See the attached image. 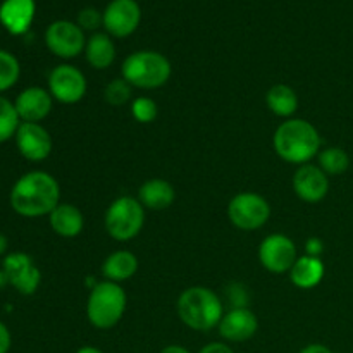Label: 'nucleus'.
I'll return each instance as SVG.
<instances>
[{
	"label": "nucleus",
	"mask_w": 353,
	"mask_h": 353,
	"mask_svg": "<svg viewBox=\"0 0 353 353\" xmlns=\"http://www.w3.org/2000/svg\"><path fill=\"white\" fill-rule=\"evenodd\" d=\"M10 207L23 217L50 216L61 203V186L45 171H30L21 176L10 190Z\"/></svg>",
	"instance_id": "nucleus-1"
},
{
	"label": "nucleus",
	"mask_w": 353,
	"mask_h": 353,
	"mask_svg": "<svg viewBox=\"0 0 353 353\" xmlns=\"http://www.w3.org/2000/svg\"><path fill=\"white\" fill-rule=\"evenodd\" d=\"M274 150L288 164H310L321 152V134L314 124L305 119H286L276 130Z\"/></svg>",
	"instance_id": "nucleus-2"
},
{
	"label": "nucleus",
	"mask_w": 353,
	"mask_h": 353,
	"mask_svg": "<svg viewBox=\"0 0 353 353\" xmlns=\"http://www.w3.org/2000/svg\"><path fill=\"white\" fill-rule=\"evenodd\" d=\"M176 310L185 326L200 333L216 330L224 316L219 296L205 286L186 288L176 302Z\"/></svg>",
	"instance_id": "nucleus-3"
},
{
	"label": "nucleus",
	"mask_w": 353,
	"mask_h": 353,
	"mask_svg": "<svg viewBox=\"0 0 353 353\" xmlns=\"http://www.w3.org/2000/svg\"><path fill=\"white\" fill-rule=\"evenodd\" d=\"M123 78L133 88L155 90L164 86L172 74L169 59L155 50H140L128 55L123 62Z\"/></svg>",
	"instance_id": "nucleus-4"
},
{
	"label": "nucleus",
	"mask_w": 353,
	"mask_h": 353,
	"mask_svg": "<svg viewBox=\"0 0 353 353\" xmlns=\"http://www.w3.org/2000/svg\"><path fill=\"white\" fill-rule=\"evenodd\" d=\"M126 292L117 283H97L86 302V317L97 330H112L126 312Z\"/></svg>",
	"instance_id": "nucleus-5"
},
{
	"label": "nucleus",
	"mask_w": 353,
	"mask_h": 353,
	"mask_svg": "<svg viewBox=\"0 0 353 353\" xmlns=\"http://www.w3.org/2000/svg\"><path fill=\"white\" fill-rule=\"evenodd\" d=\"M145 224V207L134 196H119L105 212V230L116 241H130Z\"/></svg>",
	"instance_id": "nucleus-6"
},
{
	"label": "nucleus",
	"mask_w": 353,
	"mask_h": 353,
	"mask_svg": "<svg viewBox=\"0 0 353 353\" xmlns=\"http://www.w3.org/2000/svg\"><path fill=\"white\" fill-rule=\"evenodd\" d=\"M228 217L241 231L261 230L271 217V205L259 193L241 192L228 203Z\"/></svg>",
	"instance_id": "nucleus-7"
},
{
	"label": "nucleus",
	"mask_w": 353,
	"mask_h": 353,
	"mask_svg": "<svg viewBox=\"0 0 353 353\" xmlns=\"http://www.w3.org/2000/svg\"><path fill=\"white\" fill-rule=\"evenodd\" d=\"M45 45L57 57L74 59L85 50L86 38L78 23L59 19L45 31Z\"/></svg>",
	"instance_id": "nucleus-8"
},
{
	"label": "nucleus",
	"mask_w": 353,
	"mask_h": 353,
	"mask_svg": "<svg viewBox=\"0 0 353 353\" xmlns=\"http://www.w3.org/2000/svg\"><path fill=\"white\" fill-rule=\"evenodd\" d=\"M296 259H299V252H296L295 241L286 234H271V236L264 238L259 247V261L264 265V269H268L272 274L290 272Z\"/></svg>",
	"instance_id": "nucleus-9"
},
{
	"label": "nucleus",
	"mask_w": 353,
	"mask_h": 353,
	"mask_svg": "<svg viewBox=\"0 0 353 353\" xmlns=\"http://www.w3.org/2000/svg\"><path fill=\"white\" fill-rule=\"evenodd\" d=\"M86 88L85 74L71 64L57 65L48 74V92L61 103H78L86 95Z\"/></svg>",
	"instance_id": "nucleus-10"
},
{
	"label": "nucleus",
	"mask_w": 353,
	"mask_h": 353,
	"mask_svg": "<svg viewBox=\"0 0 353 353\" xmlns=\"http://www.w3.org/2000/svg\"><path fill=\"white\" fill-rule=\"evenodd\" d=\"M9 285L21 295H33L41 283L40 269L34 265L33 259L23 252L6 255L2 262Z\"/></svg>",
	"instance_id": "nucleus-11"
},
{
	"label": "nucleus",
	"mask_w": 353,
	"mask_h": 353,
	"mask_svg": "<svg viewBox=\"0 0 353 353\" xmlns=\"http://www.w3.org/2000/svg\"><path fill=\"white\" fill-rule=\"evenodd\" d=\"M141 9L137 0H112L103 10V28L114 38H126L137 31Z\"/></svg>",
	"instance_id": "nucleus-12"
},
{
	"label": "nucleus",
	"mask_w": 353,
	"mask_h": 353,
	"mask_svg": "<svg viewBox=\"0 0 353 353\" xmlns=\"http://www.w3.org/2000/svg\"><path fill=\"white\" fill-rule=\"evenodd\" d=\"M21 157L30 162H41L52 154L50 133L40 123H21L14 137Z\"/></svg>",
	"instance_id": "nucleus-13"
},
{
	"label": "nucleus",
	"mask_w": 353,
	"mask_h": 353,
	"mask_svg": "<svg viewBox=\"0 0 353 353\" xmlns=\"http://www.w3.org/2000/svg\"><path fill=\"white\" fill-rule=\"evenodd\" d=\"M293 190L296 196L307 203H317L330 192V176L316 164H303L293 176Z\"/></svg>",
	"instance_id": "nucleus-14"
},
{
	"label": "nucleus",
	"mask_w": 353,
	"mask_h": 353,
	"mask_svg": "<svg viewBox=\"0 0 353 353\" xmlns=\"http://www.w3.org/2000/svg\"><path fill=\"white\" fill-rule=\"evenodd\" d=\"M217 330L224 341L243 343L255 336L259 330V319L254 310L248 307H234L230 312L224 314Z\"/></svg>",
	"instance_id": "nucleus-15"
},
{
	"label": "nucleus",
	"mask_w": 353,
	"mask_h": 353,
	"mask_svg": "<svg viewBox=\"0 0 353 353\" xmlns=\"http://www.w3.org/2000/svg\"><path fill=\"white\" fill-rule=\"evenodd\" d=\"M54 97L41 86H30L23 90L14 100L21 123H40L52 112Z\"/></svg>",
	"instance_id": "nucleus-16"
},
{
	"label": "nucleus",
	"mask_w": 353,
	"mask_h": 353,
	"mask_svg": "<svg viewBox=\"0 0 353 353\" xmlns=\"http://www.w3.org/2000/svg\"><path fill=\"white\" fill-rule=\"evenodd\" d=\"M37 12L34 0H3L0 6V24L10 34H24L31 28Z\"/></svg>",
	"instance_id": "nucleus-17"
},
{
	"label": "nucleus",
	"mask_w": 353,
	"mask_h": 353,
	"mask_svg": "<svg viewBox=\"0 0 353 353\" xmlns=\"http://www.w3.org/2000/svg\"><path fill=\"white\" fill-rule=\"evenodd\" d=\"M48 223L57 236L76 238L83 231L85 217L81 210L72 203H59L48 216Z\"/></svg>",
	"instance_id": "nucleus-18"
},
{
	"label": "nucleus",
	"mask_w": 353,
	"mask_h": 353,
	"mask_svg": "<svg viewBox=\"0 0 353 353\" xmlns=\"http://www.w3.org/2000/svg\"><path fill=\"white\" fill-rule=\"evenodd\" d=\"M138 200L145 209L164 210L174 203L176 192L174 186L161 178H154L145 181L138 190Z\"/></svg>",
	"instance_id": "nucleus-19"
},
{
	"label": "nucleus",
	"mask_w": 353,
	"mask_h": 353,
	"mask_svg": "<svg viewBox=\"0 0 353 353\" xmlns=\"http://www.w3.org/2000/svg\"><path fill=\"white\" fill-rule=\"evenodd\" d=\"M324 272V262L321 257H310V255H302L296 259L293 268L290 269V279L293 285L300 290H312L323 281Z\"/></svg>",
	"instance_id": "nucleus-20"
},
{
	"label": "nucleus",
	"mask_w": 353,
	"mask_h": 353,
	"mask_svg": "<svg viewBox=\"0 0 353 353\" xmlns=\"http://www.w3.org/2000/svg\"><path fill=\"white\" fill-rule=\"evenodd\" d=\"M138 271V259L130 250H117L110 254L102 264V274L107 281L123 283L133 278Z\"/></svg>",
	"instance_id": "nucleus-21"
},
{
	"label": "nucleus",
	"mask_w": 353,
	"mask_h": 353,
	"mask_svg": "<svg viewBox=\"0 0 353 353\" xmlns=\"http://www.w3.org/2000/svg\"><path fill=\"white\" fill-rule=\"evenodd\" d=\"M86 62L97 71H103L116 61V45L107 33H93L86 40Z\"/></svg>",
	"instance_id": "nucleus-22"
},
{
	"label": "nucleus",
	"mask_w": 353,
	"mask_h": 353,
	"mask_svg": "<svg viewBox=\"0 0 353 353\" xmlns=\"http://www.w3.org/2000/svg\"><path fill=\"white\" fill-rule=\"evenodd\" d=\"M265 103L272 114L292 119L293 114L299 110V95L292 86L279 83V85L269 88L268 95H265Z\"/></svg>",
	"instance_id": "nucleus-23"
},
{
	"label": "nucleus",
	"mask_w": 353,
	"mask_h": 353,
	"mask_svg": "<svg viewBox=\"0 0 353 353\" xmlns=\"http://www.w3.org/2000/svg\"><path fill=\"white\" fill-rule=\"evenodd\" d=\"M317 162H319L317 165L327 176L343 174L350 168V157H348V154L341 147L321 148L319 155H317Z\"/></svg>",
	"instance_id": "nucleus-24"
},
{
	"label": "nucleus",
	"mask_w": 353,
	"mask_h": 353,
	"mask_svg": "<svg viewBox=\"0 0 353 353\" xmlns=\"http://www.w3.org/2000/svg\"><path fill=\"white\" fill-rule=\"evenodd\" d=\"M19 124L21 119L17 116L14 102L0 95V143L9 141L10 138L16 137Z\"/></svg>",
	"instance_id": "nucleus-25"
},
{
	"label": "nucleus",
	"mask_w": 353,
	"mask_h": 353,
	"mask_svg": "<svg viewBox=\"0 0 353 353\" xmlns=\"http://www.w3.org/2000/svg\"><path fill=\"white\" fill-rule=\"evenodd\" d=\"M21 76V64L10 52L0 48V93L12 88Z\"/></svg>",
	"instance_id": "nucleus-26"
},
{
	"label": "nucleus",
	"mask_w": 353,
	"mask_h": 353,
	"mask_svg": "<svg viewBox=\"0 0 353 353\" xmlns=\"http://www.w3.org/2000/svg\"><path fill=\"white\" fill-rule=\"evenodd\" d=\"M133 97V86L126 81L124 78H116L105 86L103 90V99L107 103L114 107H121L128 103Z\"/></svg>",
	"instance_id": "nucleus-27"
},
{
	"label": "nucleus",
	"mask_w": 353,
	"mask_h": 353,
	"mask_svg": "<svg viewBox=\"0 0 353 353\" xmlns=\"http://www.w3.org/2000/svg\"><path fill=\"white\" fill-rule=\"evenodd\" d=\"M131 116L141 124L154 123L159 116V107L150 97H138L131 102Z\"/></svg>",
	"instance_id": "nucleus-28"
},
{
	"label": "nucleus",
	"mask_w": 353,
	"mask_h": 353,
	"mask_svg": "<svg viewBox=\"0 0 353 353\" xmlns=\"http://www.w3.org/2000/svg\"><path fill=\"white\" fill-rule=\"evenodd\" d=\"M78 26L81 28L83 31H93L97 30V28L103 26V12H99V10L93 9V7H86V9L79 10Z\"/></svg>",
	"instance_id": "nucleus-29"
},
{
	"label": "nucleus",
	"mask_w": 353,
	"mask_h": 353,
	"mask_svg": "<svg viewBox=\"0 0 353 353\" xmlns=\"http://www.w3.org/2000/svg\"><path fill=\"white\" fill-rule=\"evenodd\" d=\"M10 347H12V336H10V331L9 327L0 321V353H9Z\"/></svg>",
	"instance_id": "nucleus-30"
},
{
	"label": "nucleus",
	"mask_w": 353,
	"mask_h": 353,
	"mask_svg": "<svg viewBox=\"0 0 353 353\" xmlns=\"http://www.w3.org/2000/svg\"><path fill=\"white\" fill-rule=\"evenodd\" d=\"M324 250V243L319 240V238H310L305 243V255H310V257H321Z\"/></svg>",
	"instance_id": "nucleus-31"
},
{
	"label": "nucleus",
	"mask_w": 353,
	"mask_h": 353,
	"mask_svg": "<svg viewBox=\"0 0 353 353\" xmlns=\"http://www.w3.org/2000/svg\"><path fill=\"white\" fill-rule=\"evenodd\" d=\"M199 353H234L233 348L228 343H219V341H212V343H207L205 347L200 348Z\"/></svg>",
	"instance_id": "nucleus-32"
},
{
	"label": "nucleus",
	"mask_w": 353,
	"mask_h": 353,
	"mask_svg": "<svg viewBox=\"0 0 353 353\" xmlns=\"http://www.w3.org/2000/svg\"><path fill=\"white\" fill-rule=\"evenodd\" d=\"M299 353H333V350L323 343H310L307 347H303Z\"/></svg>",
	"instance_id": "nucleus-33"
},
{
	"label": "nucleus",
	"mask_w": 353,
	"mask_h": 353,
	"mask_svg": "<svg viewBox=\"0 0 353 353\" xmlns=\"http://www.w3.org/2000/svg\"><path fill=\"white\" fill-rule=\"evenodd\" d=\"M161 353H192L188 348L181 347V345H168L161 350Z\"/></svg>",
	"instance_id": "nucleus-34"
},
{
	"label": "nucleus",
	"mask_w": 353,
	"mask_h": 353,
	"mask_svg": "<svg viewBox=\"0 0 353 353\" xmlns=\"http://www.w3.org/2000/svg\"><path fill=\"white\" fill-rule=\"evenodd\" d=\"M76 353H103V352L100 350V348H97V347H90V345H86V347L78 348V350H76Z\"/></svg>",
	"instance_id": "nucleus-35"
},
{
	"label": "nucleus",
	"mask_w": 353,
	"mask_h": 353,
	"mask_svg": "<svg viewBox=\"0 0 353 353\" xmlns=\"http://www.w3.org/2000/svg\"><path fill=\"white\" fill-rule=\"evenodd\" d=\"M7 245H9V241H7V238L0 233V257L7 252Z\"/></svg>",
	"instance_id": "nucleus-36"
},
{
	"label": "nucleus",
	"mask_w": 353,
	"mask_h": 353,
	"mask_svg": "<svg viewBox=\"0 0 353 353\" xmlns=\"http://www.w3.org/2000/svg\"><path fill=\"white\" fill-rule=\"evenodd\" d=\"M7 285H9V279H7V276H6V272H3V269H0V292H2V290L6 288Z\"/></svg>",
	"instance_id": "nucleus-37"
}]
</instances>
